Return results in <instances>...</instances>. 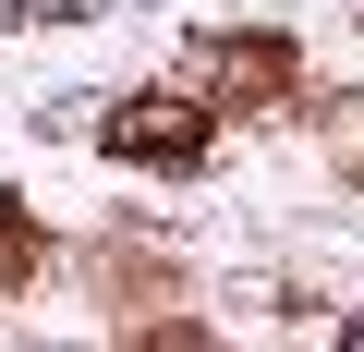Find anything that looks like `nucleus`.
Returning a JSON list of instances; mask_svg holds the SVG:
<instances>
[{
  "label": "nucleus",
  "mask_w": 364,
  "mask_h": 352,
  "mask_svg": "<svg viewBox=\"0 0 364 352\" xmlns=\"http://www.w3.org/2000/svg\"><path fill=\"white\" fill-rule=\"evenodd\" d=\"M122 146H134L146 170H195V158H207V122L182 110V97H146V110L122 122Z\"/></svg>",
  "instance_id": "1"
}]
</instances>
